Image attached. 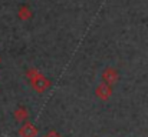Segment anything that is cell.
Here are the masks:
<instances>
[{"label":"cell","mask_w":148,"mask_h":137,"mask_svg":"<svg viewBox=\"0 0 148 137\" xmlns=\"http://www.w3.org/2000/svg\"><path fill=\"white\" fill-rule=\"evenodd\" d=\"M26 77L29 79L32 89L36 93H45L50 87V80L48 77H45L38 69H27Z\"/></svg>","instance_id":"1"},{"label":"cell","mask_w":148,"mask_h":137,"mask_svg":"<svg viewBox=\"0 0 148 137\" xmlns=\"http://www.w3.org/2000/svg\"><path fill=\"white\" fill-rule=\"evenodd\" d=\"M95 94L102 101H106L112 96V86L108 84V83H105V82H101L98 86H97V89H95Z\"/></svg>","instance_id":"2"},{"label":"cell","mask_w":148,"mask_h":137,"mask_svg":"<svg viewBox=\"0 0 148 137\" xmlns=\"http://www.w3.org/2000/svg\"><path fill=\"white\" fill-rule=\"evenodd\" d=\"M38 133H39L38 127H35V126H33L30 121H27V120L23 121L22 127H19V130H17L19 137H36Z\"/></svg>","instance_id":"3"},{"label":"cell","mask_w":148,"mask_h":137,"mask_svg":"<svg viewBox=\"0 0 148 137\" xmlns=\"http://www.w3.org/2000/svg\"><path fill=\"white\" fill-rule=\"evenodd\" d=\"M118 79H119V74H118L116 69H114V67H106V69L102 72V80H103L105 83L111 84V86H114V84L118 82Z\"/></svg>","instance_id":"4"},{"label":"cell","mask_w":148,"mask_h":137,"mask_svg":"<svg viewBox=\"0 0 148 137\" xmlns=\"http://www.w3.org/2000/svg\"><path fill=\"white\" fill-rule=\"evenodd\" d=\"M17 16H19V19H20L22 22H27V20H30V19L33 17V11L30 10L29 6L22 4V6L19 7V10H17Z\"/></svg>","instance_id":"5"},{"label":"cell","mask_w":148,"mask_h":137,"mask_svg":"<svg viewBox=\"0 0 148 137\" xmlns=\"http://www.w3.org/2000/svg\"><path fill=\"white\" fill-rule=\"evenodd\" d=\"M13 116H14V119H16L17 121H26L27 117H29V111H27L26 107L19 106V107L13 111Z\"/></svg>","instance_id":"6"},{"label":"cell","mask_w":148,"mask_h":137,"mask_svg":"<svg viewBox=\"0 0 148 137\" xmlns=\"http://www.w3.org/2000/svg\"><path fill=\"white\" fill-rule=\"evenodd\" d=\"M45 137H62V136H60L56 130H50L48 134H45Z\"/></svg>","instance_id":"7"},{"label":"cell","mask_w":148,"mask_h":137,"mask_svg":"<svg viewBox=\"0 0 148 137\" xmlns=\"http://www.w3.org/2000/svg\"><path fill=\"white\" fill-rule=\"evenodd\" d=\"M0 61H1V57H0Z\"/></svg>","instance_id":"8"}]
</instances>
